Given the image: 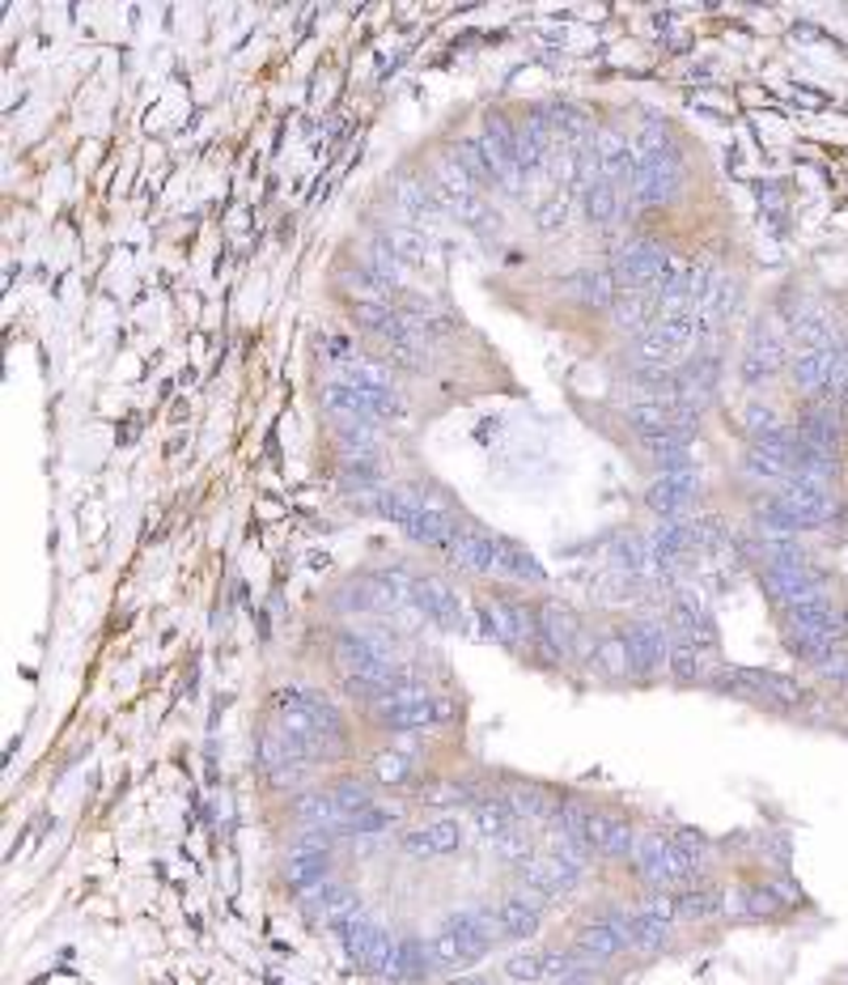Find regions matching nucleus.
Here are the masks:
<instances>
[{"label":"nucleus","mask_w":848,"mask_h":985,"mask_svg":"<svg viewBox=\"0 0 848 985\" xmlns=\"http://www.w3.org/2000/svg\"><path fill=\"white\" fill-rule=\"evenodd\" d=\"M323 404L331 408V417L365 421V425L403 417V399L395 392H356V387H344V383H327L323 387Z\"/></svg>","instance_id":"423d86ee"},{"label":"nucleus","mask_w":848,"mask_h":985,"mask_svg":"<svg viewBox=\"0 0 848 985\" xmlns=\"http://www.w3.org/2000/svg\"><path fill=\"white\" fill-rule=\"evenodd\" d=\"M666 675H670L675 684H708V680H713V671H708V654H700L695 646L675 641L670 663H666Z\"/></svg>","instance_id":"ea45409f"},{"label":"nucleus","mask_w":848,"mask_h":985,"mask_svg":"<svg viewBox=\"0 0 848 985\" xmlns=\"http://www.w3.org/2000/svg\"><path fill=\"white\" fill-rule=\"evenodd\" d=\"M501 794L509 798V807H513L518 825H522V820H540V825H552V820H556V803H560V794L543 790L540 782H509Z\"/></svg>","instance_id":"4be33fe9"},{"label":"nucleus","mask_w":848,"mask_h":985,"mask_svg":"<svg viewBox=\"0 0 848 985\" xmlns=\"http://www.w3.org/2000/svg\"><path fill=\"white\" fill-rule=\"evenodd\" d=\"M471 820H475V828H480L488 841H497V837H505L509 828H518V816H513V807H509V798H505L501 790L484 794V798L471 807Z\"/></svg>","instance_id":"2f4dec72"},{"label":"nucleus","mask_w":848,"mask_h":985,"mask_svg":"<svg viewBox=\"0 0 848 985\" xmlns=\"http://www.w3.org/2000/svg\"><path fill=\"white\" fill-rule=\"evenodd\" d=\"M679 183H683V158L670 154V158L641 161L637 175L628 179V192L641 208H662L679 196Z\"/></svg>","instance_id":"6e6552de"},{"label":"nucleus","mask_w":848,"mask_h":985,"mask_svg":"<svg viewBox=\"0 0 848 985\" xmlns=\"http://www.w3.org/2000/svg\"><path fill=\"white\" fill-rule=\"evenodd\" d=\"M836 379H840V345L836 349H798L789 357V383L810 399H819V395L836 399Z\"/></svg>","instance_id":"1a4fd4ad"},{"label":"nucleus","mask_w":848,"mask_h":985,"mask_svg":"<svg viewBox=\"0 0 848 985\" xmlns=\"http://www.w3.org/2000/svg\"><path fill=\"white\" fill-rule=\"evenodd\" d=\"M569 221V200H565V192L560 196H552V200H543L540 204V226L543 230H556V226H565Z\"/></svg>","instance_id":"864d4df0"},{"label":"nucleus","mask_w":848,"mask_h":985,"mask_svg":"<svg viewBox=\"0 0 848 985\" xmlns=\"http://www.w3.org/2000/svg\"><path fill=\"white\" fill-rule=\"evenodd\" d=\"M459 845H463V828H459V820H450V816H437L428 825L403 832V850L412 858H446Z\"/></svg>","instance_id":"f3484780"},{"label":"nucleus","mask_w":848,"mask_h":985,"mask_svg":"<svg viewBox=\"0 0 848 985\" xmlns=\"http://www.w3.org/2000/svg\"><path fill=\"white\" fill-rule=\"evenodd\" d=\"M573 947H578L581 956L590 960V964H611V960H619L628 947H623V939H619L616 930L607 926V917H590L585 926L578 930V939H573Z\"/></svg>","instance_id":"b1692460"},{"label":"nucleus","mask_w":848,"mask_h":985,"mask_svg":"<svg viewBox=\"0 0 848 985\" xmlns=\"http://www.w3.org/2000/svg\"><path fill=\"white\" fill-rule=\"evenodd\" d=\"M670 268V251L650 235H637L616 247V260H611V273H616L619 289H641V293H654L657 280Z\"/></svg>","instance_id":"7ed1b4c3"},{"label":"nucleus","mask_w":848,"mask_h":985,"mask_svg":"<svg viewBox=\"0 0 848 985\" xmlns=\"http://www.w3.org/2000/svg\"><path fill=\"white\" fill-rule=\"evenodd\" d=\"M738 472L747 476V480H755V484H768V489H776L780 480H785V468L776 464V459H768V455H760L755 446H747L742 451V459H738Z\"/></svg>","instance_id":"37998d69"},{"label":"nucleus","mask_w":848,"mask_h":985,"mask_svg":"<svg viewBox=\"0 0 848 985\" xmlns=\"http://www.w3.org/2000/svg\"><path fill=\"white\" fill-rule=\"evenodd\" d=\"M416 594H421V612L424 621H433L437 629L446 633H459L463 629V599L459 591L446 582V578H437V574H421L416 578Z\"/></svg>","instance_id":"2eb2a0df"},{"label":"nucleus","mask_w":848,"mask_h":985,"mask_svg":"<svg viewBox=\"0 0 848 985\" xmlns=\"http://www.w3.org/2000/svg\"><path fill=\"white\" fill-rule=\"evenodd\" d=\"M298 905L306 909L310 917H323L327 926H340V922L361 913L356 892L344 888V884H336V879H323V884H314L306 892H298Z\"/></svg>","instance_id":"dca6fc26"},{"label":"nucleus","mask_w":848,"mask_h":985,"mask_svg":"<svg viewBox=\"0 0 848 985\" xmlns=\"http://www.w3.org/2000/svg\"><path fill=\"white\" fill-rule=\"evenodd\" d=\"M331 383H344V387H356V392H390V370L378 365V361H340L336 365V379Z\"/></svg>","instance_id":"4c0bfd02"},{"label":"nucleus","mask_w":848,"mask_h":985,"mask_svg":"<svg viewBox=\"0 0 848 985\" xmlns=\"http://www.w3.org/2000/svg\"><path fill=\"white\" fill-rule=\"evenodd\" d=\"M433 969L437 964H433V951L424 939H399L395 960H390V982H421Z\"/></svg>","instance_id":"7c9ffc66"},{"label":"nucleus","mask_w":848,"mask_h":985,"mask_svg":"<svg viewBox=\"0 0 848 985\" xmlns=\"http://www.w3.org/2000/svg\"><path fill=\"white\" fill-rule=\"evenodd\" d=\"M581 870L569 867L565 858H556V854H535L531 863H522L518 867V884L526 888V892H535L543 905H552V901H560V897H569L573 888H578Z\"/></svg>","instance_id":"9b49d317"},{"label":"nucleus","mask_w":848,"mask_h":985,"mask_svg":"<svg viewBox=\"0 0 848 985\" xmlns=\"http://www.w3.org/2000/svg\"><path fill=\"white\" fill-rule=\"evenodd\" d=\"M493 854L501 858L505 867L518 870L522 863H531V858H535V845H531V837H526L522 828H509L505 837H497V841H493Z\"/></svg>","instance_id":"a18cd8bd"},{"label":"nucleus","mask_w":848,"mask_h":985,"mask_svg":"<svg viewBox=\"0 0 848 985\" xmlns=\"http://www.w3.org/2000/svg\"><path fill=\"white\" fill-rule=\"evenodd\" d=\"M717 285H722V273H717L713 264H692V311L695 315L708 307V298H713Z\"/></svg>","instance_id":"8fccbe9b"},{"label":"nucleus","mask_w":848,"mask_h":985,"mask_svg":"<svg viewBox=\"0 0 848 985\" xmlns=\"http://www.w3.org/2000/svg\"><path fill=\"white\" fill-rule=\"evenodd\" d=\"M700 476L695 472H670V476H654V484L645 489V510L654 514L657 522L666 518H692V506L700 497Z\"/></svg>","instance_id":"9d476101"},{"label":"nucleus","mask_w":848,"mask_h":985,"mask_svg":"<svg viewBox=\"0 0 848 985\" xmlns=\"http://www.w3.org/2000/svg\"><path fill=\"white\" fill-rule=\"evenodd\" d=\"M552 985H598V969H581L573 977H560V982H552Z\"/></svg>","instance_id":"5fc2aeb1"},{"label":"nucleus","mask_w":848,"mask_h":985,"mask_svg":"<svg viewBox=\"0 0 848 985\" xmlns=\"http://www.w3.org/2000/svg\"><path fill=\"white\" fill-rule=\"evenodd\" d=\"M675 909H679V922H708L726 909V892L708 888L704 879H695L688 888H675Z\"/></svg>","instance_id":"bb28decb"},{"label":"nucleus","mask_w":848,"mask_h":985,"mask_svg":"<svg viewBox=\"0 0 848 985\" xmlns=\"http://www.w3.org/2000/svg\"><path fill=\"white\" fill-rule=\"evenodd\" d=\"M450 158L463 166L467 175H471V183L475 188H501V175H497V166L488 158V149H484V141L480 136H463V141H455L450 145Z\"/></svg>","instance_id":"cd10ccee"},{"label":"nucleus","mask_w":848,"mask_h":985,"mask_svg":"<svg viewBox=\"0 0 848 985\" xmlns=\"http://www.w3.org/2000/svg\"><path fill=\"white\" fill-rule=\"evenodd\" d=\"M623 633H628V650H632V680L654 684L670 663V650H675V633L666 625V616L641 612L623 625Z\"/></svg>","instance_id":"f03ea898"},{"label":"nucleus","mask_w":848,"mask_h":985,"mask_svg":"<svg viewBox=\"0 0 848 985\" xmlns=\"http://www.w3.org/2000/svg\"><path fill=\"white\" fill-rule=\"evenodd\" d=\"M370 280H374V289H399L403 285V264H399V255L386 247V238H370V247H365V264H361Z\"/></svg>","instance_id":"473e14b6"},{"label":"nucleus","mask_w":848,"mask_h":985,"mask_svg":"<svg viewBox=\"0 0 848 985\" xmlns=\"http://www.w3.org/2000/svg\"><path fill=\"white\" fill-rule=\"evenodd\" d=\"M594 158H598V170H603V179H611V183H628L632 175H637V149H632V141L616 132V128H603V132H594Z\"/></svg>","instance_id":"a211bd4d"},{"label":"nucleus","mask_w":848,"mask_h":985,"mask_svg":"<svg viewBox=\"0 0 848 985\" xmlns=\"http://www.w3.org/2000/svg\"><path fill=\"white\" fill-rule=\"evenodd\" d=\"M374 782H383V786H403V782H412V760H408L403 752H383V756H374Z\"/></svg>","instance_id":"49530a36"},{"label":"nucleus","mask_w":848,"mask_h":985,"mask_svg":"<svg viewBox=\"0 0 848 985\" xmlns=\"http://www.w3.org/2000/svg\"><path fill=\"white\" fill-rule=\"evenodd\" d=\"M399 820V812L395 807H383V803H370V807H361V812H352V816H340L331 832L336 837H378L386 828Z\"/></svg>","instance_id":"72a5a7b5"},{"label":"nucleus","mask_w":848,"mask_h":985,"mask_svg":"<svg viewBox=\"0 0 848 985\" xmlns=\"http://www.w3.org/2000/svg\"><path fill=\"white\" fill-rule=\"evenodd\" d=\"M501 973H505V982H513V985L543 982V951H509Z\"/></svg>","instance_id":"c03bdc74"},{"label":"nucleus","mask_w":848,"mask_h":985,"mask_svg":"<svg viewBox=\"0 0 848 985\" xmlns=\"http://www.w3.org/2000/svg\"><path fill=\"white\" fill-rule=\"evenodd\" d=\"M581 213L594 221V226H607L619 217V188L611 179H590L581 188Z\"/></svg>","instance_id":"e433bc0d"},{"label":"nucleus","mask_w":848,"mask_h":985,"mask_svg":"<svg viewBox=\"0 0 848 985\" xmlns=\"http://www.w3.org/2000/svg\"><path fill=\"white\" fill-rule=\"evenodd\" d=\"M331 875V854H302V850H289L284 858V884L293 892H306L314 884H323Z\"/></svg>","instance_id":"f704fd0d"},{"label":"nucleus","mask_w":848,"mask_h":985,"mask_svg":"<svg viewBox=\"0 0 848 985\" xmlns=\"http://www.w3.org/2000/svg\"><path fill=\"white\" fill-rule=\"evenodd\" d=\"M742 425H747V434L751 437H760V434H768V430H776V425H785V421L776 417L772 404H760V399H755V404L742 408Z\"/></svg>","instance_id":"603ef678"},{"label":"nucleus","mask_w":848,"mask_h":985,"mask_svg":"<svg viewBox=\"0 0 848 985\" xmlns=\"http://www.w3.org/2000/svg\"><path fill=\"white\" fill-rule=\"evenodd\" d=\"M543 901L535 892H526V888H518V892H509L501 905L493 909L497 913V926H501V939L509 944H526V939H535L543 926Z\"/></svg>","instance_id":"4468645a"},{"label":"nucleus","mask_w":848,"mask_h":985,"mask_svg":"<svg viewBox=\"0 0 848 985\" xmlns=\"http://www.w3.org/2000/svg\"><path fill=\"white\" fill-rule=\"evenodd\" d=\"M395 200L403 204V213L408 217H416V221H424V217H437V196H433V188L424 183L421 175H412V170H403L399 179H395Z\"/></svg>","instance_id":"c9c22d12"},{"label":"nucleus","mask_w":848,"mask_h":985,"mask_svg":"<svg viewBox=\"0 0 848 985\" xmlns=\"http://www.w3.org/2000/svg\"><path fill=\"white\" fill-rule=\"evenodd\" d=\"M789 336L798 340V349H836V332H832V319L823 307H798Z\"/></svg>","instance_id":"c85d7f7f"},{"label":"nucleus","mask_w":848,"mask_h":985,"mask_svg":"<svg viewBox=\"0 0 848 985\" xmlns=\"http://www.w3.org/2000/svg\"><path fill=\"white\" fill-rule=\"evenodd\" d=\"M336 437H340V451H344V459H361V464H383V442H378V425H365V421H348V417H336Z\"/></svg>","instance_id":"393cba45"},{"label":"nucleus","mask_w":848,"mask_h":985,"mask_svg":"<svg viewBox=\"0 0 848 985\" xmlns=\"http://www.w3.org/2000/svg\"><path fill=\"white\" fill-rule=\"evenodd\" d=\"M780 370H789V345H785V336L755 332L747 340V349H742V383L747 387H760V383H768L772 374H780Z\"/></svg>","instance_id":"ddd939ff"},{"label":"nucleus","mask_w":848,"mask_h":985,"mask_svg":"<svg viewBox=\"0 0 848 985\" xmlns=\"http://www.w3.org/2000/svg\"><path fill=\"white\" fill-rule=\"evenodd\" d=\"M738 298H742V285L738 280H730V276H722V285L713 289V298H708V307L700 311V319H704V327L713 332L717 323H726V319L738 311Z\"/></svg>","instance_id":"79ce46f5"},{"label":"nucleus","mask_w":848,"mask_h":985,"mask_svg":"<svg viewBox=\"0 0 848 985\" xmlns=\"http://www.w3.org/2000/svg\"><path fill=\"white\" fill-rule=\"evenodd\" d=\"M666 947H670V922H657V917L637 909V917H632V951L662 956Z\"/></svg>","instance_id":"a19ab883"},{"label":"nucleus","mask_w":848,"mask_h":985,"mask_svg":"<svg viewBox=\"0 0 848 985\" xmlns=\"http://www.w3.org/2000/svg\"><path fill=\"white\" fill-rule=\"evenodd\" d=\"M760 587L768 591V599L789 612L794 603H807L814 594H827V574L810 561V565H764L760 569Z\"/></svg>","instance_id":"39448f33"},{"label":"nucleus","mask_w":848,"mask_h":985,"mask_svg":"<svg viewBox=\"0 0 848 985\" xmlns=\"http://www.w3.org/2000/svg\"><path fill=\"white\" fill-rule=\"evenodd\" d=\"M480 798H484V790L471 778H437L428 790H421V803H428V807H459V803L475 807Z\"/></svg>","instance_id":"58836bf2"},{"label":"nucleus","mask_w":848,"mask_h":985,"mask_svg":"<svg viewBox=\"0 0 848 985\" xmlns=\"http://www.w3.org/2000/svg\"><path fill=\"white\" fill-rule=\"evenodd\" d=\"M501 578L518 582V587H543L547 582V569L535 561V552L518 540H501Z\"/></svg>","instance_id":"c756f323"},{"label":"nucleus","mask_w":848,"mask_h":985,"mask_svg":"<svg viewBox=\"0 0 848 985\" xmlns=\"http://www.w3.org/2000/svg\"><path fill=\"white\" fill-rule=\"evenodd\" d=\"M331 798H336L340 816H352V812H361V807H370V803H374L370 786H365V782H356V778H344V782H336V786H331Z\"/></svg>","instance_id":"de8ad7c7"},{"label":"nucleus","mask_w":848,"mask_h":985,"mask_svg":"<svg viewBox=\"0 0 848 985\" xmlns=\"http://www.w3.org/2000/svg\"><path fill=\"white\" fill-rule=\"evenodd\" d=\"M370 722L383 726L390 735H408V731H433V726H450L459 718V706L450 697H437L428 693L424 684H403V688H390L378 701L365 706Z\"/></svg>","instance_id":"f257e3e1"},{"label":"nucleus","mask_w":848,"mask_h":985,"mask_svg":"<svg viewBox=\"0 0 848 985\" xmlns=\"http://www.w3.org/2000/svg\"><path fill=\"white\" fill-rule=\"evenodd\" d=\"M611 323L619 332H645L657 323V302L654 293H641V289H619L616 307H611Z\"/></svg>","instance_id":"a878e982"},{"label":"nucleus","mask_w":848,"mask_h":985,"mask_svg":"<svg viewBox=\"0 0 848 985\" xmlns=\"http://www.w3.org/2000/svg\"><path fill=\"white\" fill-rule=\"evenodd\" d=\"M463 527L467 522H459L450 510H441V506H424L408 527H403V536L408 540H416V544H424V549H437V552H446L459 536H463Z\"/></svg>","instance_id":"6ab92c4d"},{"label":"nucleus","mask_w":848,"mask_h":985,"mask_svg":"<svg viewBox=\"0 0 848 985\" xmlns=\"http://www.w3.org/2000/svg\"><path fill=\"white\" fill-rule=\"evenodd\" d=\"M428 951H433V964L441 969V973H455V969H467V964H475L484 951L467 939L463 930L455 926V922H441L437 930H433V939H428Z\"/></svg>","instance_id":"412c9836"},{"label":"nucleus","mask_w":848,"mask_h":985,"mask_svg":"<svg viewBox=\"0 0 848 985\" xmlns=\"http://www.w3.org/2000/svg\"><path fill=\"white\" fill-rule=\"evenodd\" d=\"M590 668L598 671L603 680H632V650H628V633L619 629H607L598 633V646H594V659H590Z\"/></svg>","instance_id":"5701e85b"},{"label":"nucleus","mask_w":848,"mask_h":985,"mask_svg":"<svg viewBox=\"0 0 848 985\" xmlns=\"http://www.w3.org/2000/svg\"><path fill=\"white\" fill-rule=\"evenodd\" d=\"M565 293H569L578 307H590V311H611V307H616V298H619V280H616V273H607V268H578V273L569 276Z\"/></svg>","instance_id":"aec40b11"},{"label":"nucleus","mask_w":848,"mask_h":985,"mask_svg":"<svg viewBox=\"0 0 848 985\" xmlns=\"http://www.w3.org/2000/svg\"><path fill=\"white\" fill-rule=\"evenodd\" d=\"M501 540L505 536H493L484 527H463V536L446 549V561L475 578H501Z\"/></svg>","instance_id":"0eeeda50"},{"label":"nucleus","mask_w":848,"mask_h":985,"mask_svg":"<svg viewBox=\"0 0 848 985\" xmlns=\"http://www.w3.org/2000/svg\"><path fill=\"white\" fill-rule=\"evenodd\" d=\"M641 845V832L632 825V816H611V812H594L590 820V850L594 858L607 863H632Z\"/></svg>","instance_id":"f8f14e48"},{"label":"nucleus","mask_w":848,"mask_h":985,"mask_svg":"<svg viewBox=\"0 0 848 985\" xmlns=\"http://www.w3.org/2000/svg\"><path fill=\"white\" fill-rule=\"evenodd\" d=\"M383 238H386V247H390V251H395L399 260H412V264H416V260H424V255H428V242H424L416 230H386Z\"/></svg>","instance_id":"3c124183"},{"label":"nucleus","mask_w":848,"mask_h":985,"mask_svg":"<svg viewBox=\"0 0 848 985\" xmlns=\"http://www.w3.org/2000/svg\"><path fill=\"white\" fill-rule=\"evenodd\" d=\"M455 985H493L488 977H463V982H455Z\"/></svg>","instance_id":"6e6d98bb"},{"label":"nucleus","mask_w":848,"mask_h":985,"mask_svg":"<svg viewBox=\"0 0 848 985\" xmlns=\"http://www.w3.org/2000/svg\"><path fill=\"white\" fill-rule=\"evenodd\" d=\"M810 671H814L823 684H832V688H848V646H836L832 654H823Z\"/></svg>","instance_id":"09e8293b"},{"label":"nucleus","mask_w":848,"mask_h":985,"mask_svg":"<svg viewBox=\"0 0 848 985\" xmlns=\"http://www.w3.org/2000/svg\"><path fill=\"white\" fill-rule=\"evenodd\" d=\"M336 935H340V944H344V951L365 969V973H378V977H386L390 973V960H395V947H399V939H390L386 935V926L374 917V913H356V917H348V922H340L336 926Z\"/></svg>","instance_id":"20e7f679"}]
</instances>
